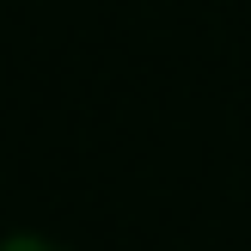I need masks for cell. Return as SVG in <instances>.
Segmentation results:
<instances>
[{
	"label": "cell",
	"mask_w": 251,
	"mask_h": 251,
	"mask_svg": "<svg viewBox=\"0 0 251 251\" xmlns=\"http://www.w3.org/2000/svg\"><path fill=\"white\" fill-rule=\"evenodd\" d=\"M0 251H49V245H37V239H12V245H0Z\"/></svg>",
	"instance_id": "cell-1"
}]
</instances>
